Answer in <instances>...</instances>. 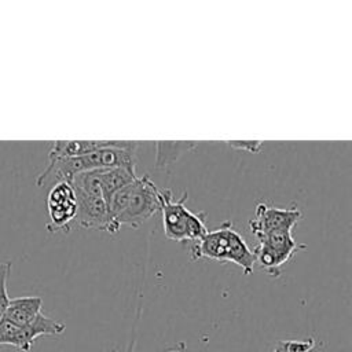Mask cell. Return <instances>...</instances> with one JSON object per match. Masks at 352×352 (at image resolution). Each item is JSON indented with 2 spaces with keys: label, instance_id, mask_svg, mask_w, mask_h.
<instances>
[{
  "label": "cell",
  "instance_id": "1",
  "mask_svg": "<svg viewBox=\"0 0 352 352\" xmlns=\"http://www.w3.org/2000/svg\"><path fill=\"white\" fill-rule=\"evenodd\" d=\"M107 208L118 227L138 228L161 210L160 190L148 175L138 176L111 197Z\"/></svg>",
  "mask_w": 352,
  "mask_h": 352
},
{
  "label": "cell",
  "instance_id": "2",
  "mask_svg": "<svg viewBox=\"0 0 352 352\" xmlns=\"http://www.w3.org/2000/svg\"><path fill=\"white\" fill-rule=\"evenodd\" d=\"M133 154L135 151L121 147H104L78 157L48 161L45 168L37 175L36 186L43 187L51 180H55V183H70L76 175L95 169H109L117 166L135 168Z\"/></svg>",
  "mask_w": 352,
  "mask_h": 352
},
{
  "label": "cell",
  "instance_id": "3",
  "mask_svg": "<svg viewBox=\"0 0 352 352\" xmlns=\"http://www.w3.org/2000/svg\"><path fill=\"white\" fill-rule=\"evenodd\" d=\"M191 260L212 258L220 263L231 261L249 275L256 265L253 250L248 246L242 235L232 227L230 220L219 228L208 231L199 241L190 246Z\"/></svg>",
  "mask_w": 352,
  "mask_h": 352
},
{
  "label": "cell",
  "instance_id": "4",
  "mask_svg": "<svg viewBox=\"0 0 352 352\" xmlns=\"http://www.w3.org/2000/svg\"><path fill=\"white\" fill-rule=\"evenodd\" d=\"M164 234L176 242H197L209 230L205 226V213H192L186 208L187 192L176 199L170 190L160 191Z\"/></svg>",
  "mask_w": 352,
  "mask_h": 352
},
{
  "label": "cell",
  "instance_id": "5",
  "mask_svg": "<svg viewBox=\"0 0 352 352\" xmlns=\"http://www.w3.org/2000/svg\"><path fill=\"white\" fill-rule=\"evenodd\" d=\"M66 330L63 322L55 320L40 312L26 326H15L7 320L0 322V345H11L22 352H29L38 337L60 336Z\"/></svg>",
  "mask_w": 352,
  "mask_h": 352
},
{
  "label": "cell",
  "instance_id": "6",
  "mask_svg": "<svg viewBox=\"0 0 352 352\" xmlns=\"http://www.w3.org/2000/svg\"><path fill=\"white\" fill-rule=\"evenodd\" d=\"M48 223L50 232L69 231L70 223L77 216V198L74 188L67 182L55 183L47 195Z\"/></svg>",
  "mask_w": 352,
  "mask_h": 352
},
{
  "label": "cell",
  "instance_id": "7",
  "mask_svg": "<svg viewBox=\"0 0 352 352\" xmlns=\"http://www.w3.org/2000/svg\"><path fill=\"white\" fill-rule=\"evenodd\" d=\"M301 216L302 213L297 206L283 209L260 202L256 206L254 217L249 221V228L254 236L268 232L292 231Z\"/></svg>",
  "mask_w": 352,
  "mask_h": 352
},
{
  "label": "cell",
  "instance_id": "8",
  "mask_svg": "<svg viewBox=\"0 0 352 352\" xmlns=\"http://www.w3.org/2000/svg\"><path fill=\"white\" fill-rule=\"evenodd\" d=\"M76 198H77L76 220L81 227L89 228V230L106 231L110 234L118 232L120 227L113 221L103 197L76 192Z\"/></svg>",
  "mask_w": 352,
  "mask_h": 352
},
{
  "label": "cell",
  "instance_id": "9",
  "mask_svg": "<svg viewBox=\"0 0 352 352\" xmlns=\"http://www.w3.org/2000/svg\"><path fill=\"white\" fill-rule=\"evenodd\" d=\"M138 143L131 140H55L48 151V161L78 157L104 147H121L135 151Z\"/></svg>",
  "mask_w": 352,
  "mask_h": 352
},
{
  "label": "cell",
  "instance_id": "10",
  "mask_svg": "<svg viewBox=\"0 0 352 352\" xmlns=\"http://www.w3.org/2000/svg\"><path fill=\"white\" fill-rule=\"evenodd\" d=\"M43 300L38 296H23L10 298L8 307L3 316V320L15 326H26L36 319L41 312Z\"/></svg>",
  "mask_w": 352,
  "mask_h": 352
},
{
  "label": "cell",
  "instance_id": "11",
  "mask_svg": "<svg viewBox=\"0 0 352 352\" xmlns=\"http://www.w3.org/2000/svg\"><path fill=\"white\" fill-rule=\"evenodd\" d=\"M297 252L298 250L294 249L271 248L260 243L253 249L256 264H258L260 268L271 276H279L282 267L287 264Z\"/></svg>",
  "mask_w": 352,
  "mask_h": 352
},
{
  "label": "cell",
  "instance_id": "12",
  "mask_svg": "<svg viewBox=\"0 0 352 352\" xmlns=\"http://www.w3.org/2000/svg\"><path fill=\"white\" fill-rule=\"evenodd\" d=\"M136 172L135 168H125V166H117V168H109V169H102L100 176H99V183H100V190H102V197L109 205L111 197L121 190L124 186L129 184L136 179Z\"/></svg>",
  "mask_w": 352,
  "mask_h": 352
},
{
  "label": "cell",
  "instance_id": "13",
  "mask_svg": "<svg viewBox=\"0 0 352 352\" xmlns=\"http://www.w3.org/2000/svg\"><path fill=\"white\" fill-rule=\"evenodd\" d=\"M316 346L315 338L305 340H280L274 345L272 352H312Z\"/></svg>",
  "mask_w": 352,
  "mask_h": 352
},
{
  "label": "cell",
  "instance_id": "14",
  "mask_svg": "<svg viewBox=\"0 0 352 352\" xmlns=\"http://www.w3.org/2000/svg\"><path fill=\"white\" fill-rule=\"evenodd\" d=\"M10 272H11V261H1L0 263V322L10 302V297L7 292Z\"/></svg>",
  "mask_w": 352,
  "mask_h": 352
},
{
  "label": "cell",
  "instance_id": "15",
  "mask_svg": "<svg viewBox=\"0 0 352 352\" xmlns=\"http://www.w3.org/2000/svg\"><path fill=\"white\" fill-rule=\"evenodd\" d=\"M230 147L235 148V150H242V151H248V153H257L261 148L263 142L260 140H230L227 142Z\"/></svg>",
  "mask_w": 352,
  "mask_h": 352
},
{
  "label": "cell",
  "instance_id": "16",
  "mask_svg": "<svg viewBox=\"0 0 352 352\" xmlns=\"http://www.w3.org/2000/svg\"><path fill=\"white\" fill-rule=\"evenodd\" d=\"M166 352H183V351H177V349H172V351H166Z\"/></svg>",
  "mask_w": 352,
  "mask_h": 352
}]
</instances>
